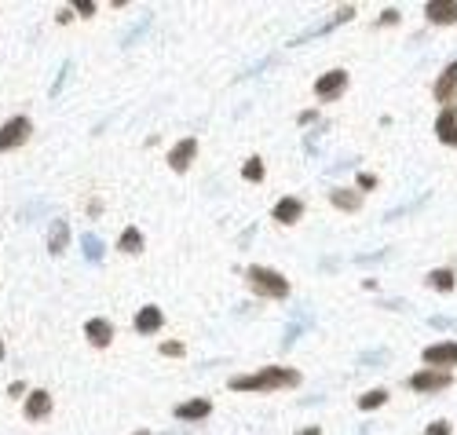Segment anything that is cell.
Returning <instances> with one entry per match:
<instances>
[{"instance_id":"obj_1","label":"cell","mask_w":457,"mask_h":435,"mask_svg":"<svg viewBox=\"0 0 457 435\" xmlns=\"http://www.w3.org/2000/svg\"><path fill=\"white\" fill-rule=\"evenodd\" d=\"M300 373L289 366H264L256 373L231 377V391H282V388H296Z\"/></svg>"},{"instance_id":"obj_2","label":"cell","mask_w":457,"mask_h":435,"mask_svg":"<svg viewBox=\"0 0 457 435\" xmlns=\"http://www.w3.org/2000/svg\"><path fill=\"white\" fill-rule=\"evenodd\" d=\"M245 286L256 293V296H264V300H286L289 296V278L274 271V267H249L245 271Z\"/></svg>"},{"instance_id":"obj_3","label":"cell","mask_w":457,"mask_h":435,"mask_svg":"<svg viewBox=\"0 0 457 435\" xmlns=\"http://www.w3.org/2000/svg\"><path fill=\"white\" fill-rule=\"evenodd\" d=\"M33 136V121L30 117H11L4 128H0V154H8V150H15V146H23L26 139Z\"/></svg>"},{"instance_id":"obj_4","label":"cell","mask_w":457,"mask_h":435,"mask_svg":"<svg viewBox=\"0 0 457 435\" xmlns=\"http://www.w3.org/2000/svg\"><path fill=\"white\" fill-rule=\"evenodd\" d=\"M450 384H453L450 369H417V373L410 377V388L413 391H428V395L432 391H446Z\"/></svg>"},{"instance_id":"obj_5","label":"cell","mask_w":457,"mask_h":435,"mask_svg":"<svg viewBox=\"0 0 457 435\" xmlns=\"http://www.w3.org/2000/svg\"><path fill=\"white\" fill-rule=\"evenodd\" d=\"M424 366L432 369H446V366H457V340H439V344H428L421 352Z\"/></svg>"},{"instance_id":"obj_6","label":"cell","mask_w":457,"mask_h":435,"mask_svg":"<svg viewBox=\"0 0 457 435\" xmlns=\"http://www.w3.org/2000/svg\"><path fill=\"white\" fill-rule=\"evenodd\" d=\"M194 158H198V139H194V136L180 139L176 146L168 150V165H172V172H180V176H183V172L194 165Z\"/></svg>"},{"instance_id":"obj_7","label":"cell","mask_w":457,"mask_h":435,"mask_svg":"<svg viewBox=\"0 0 457 435\" xmlns=\"http://www.w3.org/2000/svg\"><path fill=\"white\" fill-rule=\"evenodd\" d=\"M347 88V74L344 70H330V74H322L315 81V95L322 103H330V99H340V92Z\"/></svg>"},{"instance_id":"obj_8","label":"cell","mask_w":457,"mask_h":435,"mask_svg":"<svg viewBox=\"0 0 457 435\" xmlns=\"http://www.w3.org/2000/svg\"><path fill=\"white\" fill-rule=\"evenodd\" d=\"M432 95L439 99L443 106H450V103H457V59L450 62V66L439 74V81H435V88H432Z\"/></svg>"},{"instance_id":"obj_9","label":"cell","mask_w":457,"mask_h":435,"mask_svg":"<svg viewBox=\"0 0 457 435\" xmlns=\"http://www.w3.org/2000/svg\"><path fill=\"white\" fill-rule=\"evenodd\" d=\"M424 18L435 26H450L457 23V0H428L424 4Z\"/></svg>"},{"instance_id":"obj_10","label":"cell","mask_w":457,"mask_h":435,"mask_svg":"<svg viewBox=\"0 0 457 435\" xmlns=\"http://www.w3.org/2000/svg\"><path fill=\"white\" fill-rule=\"evenodd\" d=\"M435 136L446 146H457V106H443V114L435 117Z\"/></svg>"},{"instance_id":"obj_11","label":"cell","mask_w":457,"mask_h":435,"mask_svg":"<svg viewBox=\"0 0 457 435\" xmlns=\"http://www.w3.org/2000/svg\"><path fill=\"white\" fill-rule=\"evenodd\" d=\"M161 325H165V311H161V308H154V303H146V308H139V311H136V333L150 337V333H158Z\"/></svg>"},{"instance_id":"obj_12","label":"cell","mask_w":457,"mask_h":435,"mask_svg":"<svg viewBox=\"0 0 457 435\" xmlns=\"http://www.w3.org/2000/svg\"><path fill=\"white\" fill-rule=\"evenodd\" d=\"M23 413H26V421H45L48 413H52V395H48V391H40V388H37V391H30Z\"/></svg>"},{"instance_id":"obj_13","label":"cell","mask_w":457,"mask_h":435,"mask_svg":"<svg viewBox=\"0 0 457 435\" xmlns=\"http://www.w3.org/2000/svg\"><path fill=\"white\" fill-rule=\"evenodd\" d=\"M271 216H274L278 224L293 227V224H300V216H303V202H300V198H282V202H274Z\"/></svg>"},{"instance_id":"obj_14","label":"cell","mask_w":457,"mask_h":435,"mask_svg":"<svg viewBox=\"0 0 457 435\" xmlns=\"http://www.w3.org/2000/svg\"><path fill=\"white\" fill-rule=\"evenodd\" d=\"M84 337H88L92 347H106L114 340V325L106 318H88V322H84Z\"/></svg>"},{"instance_id":"obj_15","label":"cell","mask_w":457,"mask_h":435,"mask_svg":"<svg viewBox=\"0 0 457 435\" xmlns=\"http://www.w3.org/2000/svg\"><path fill=\"white\" fill-rule=\"evenodd\" d=\"M70 245V224L66 220H52L48 224V253L59 256V253H66Z\"/></svg>"},{"instance_id":"obj_16","label":"cell","mask_w":457,"mask_h":435,"mask_svg":"<svg viewBox=\"0 0 457 435\" xmlns=\"http://www.w3.org/2000/svg\"><path fill=\"white\" fill-rule=\"evenodd\" d=\"M212 413V402L209 399H187L176 406V421H205Z\"/></svg>"},{"instance_id":"obj_17","label":"cell","mask_w":457,"mask_h":435,"mask_svg":"<svg viewBox=\"0 0 457 435\" xmlns=\"http://www.w3.org/2000/svg\"><path fill=\"white\" fill-rule=\"evenodd\" d=\"M330 202L340 209V212H359L362 209V194H355V190H330Z\"/></svg>"},{"instance_id":"obj_18","label":"cell","mask_w":457,"mask_h":435,"mask_svg":"<svg viewBox=\"0 0 457 435\" xmlns=\"http://www.w3.org/2000/svg\"><path fill=\"white\" fill-rule=\"evenodd\" d=\"M117 249H121L125 256H139V253H143V234H139L136 227H125L121 238H117Z\"/></svg>"},{"instance_id":"obj_19","label":"cell","mask_w":457,"mask_h":435,"mask_svg":"<svg viewBox=\"0 0 457 435\" xmlns=\"http://www.w3.org/2000/svg\"><path fill=\"white\" fill-rule=\"evenodd\" d=\"M428 286H432V289H439V293H453L457 274H453L450 267H435V271H428Z\"/></svg>"},{"instance_id":"obj_20","label":"cell","mask_w":457,"mask_h":435,"mask_svg":"<svg viewBox=\"0 0 457 435\" xmlns=\"http://www.w3.org/2000/svg\"><path fill=\"white\" fill-rule=\"evenodd\" d=\"M81 249H84V260H88V264H99L103 253H106V245L99 242V234H81Z\"/></svg>"},{"instance_id":"obj_21","label":"cell","mask_w":457,"mask_h":435,"mask_svg":"<svg viewBox=\"0 0 457 435\" xmlns=\"http://www.w3.org/2000/svg\"><path fill=\"white\" fill-rule=\"evenodd\" d=\"M388 402V391L384 388H374V391H366V395L359 399V410H381Z\"/></svg>"},{"instance_id":"obj_22","label":"cell","mask_w":457,"mask_h":435,"mask_svg":"<svg viewBox=\"0 0 457 435\" xmlns=\"http://www.w3.org/2000/svg\"><path fill=\"white\" fill-rule=\"evenodd\" d=\"M70 74H74V62L66 59V62H62V66H59V77L52 81V88H48V95L55 99V95H62V88H66V81H70Z\"/></svg>"},{"instance_id":"obj_23","label":"cell","mask_w":457,"mask_h":435,"mask_svg":"<svg viewBox=\"0 0 457 435\" xmlns=\"http://www.w3.org/2000/svg\"><path fill=\"white\" fill-rule=\"evenodd\" d=\"M242 176H245L249 183H260V180H264V161H260V158H249L245 168H242Z\"/></svg>"},{"instance_id":"obj_24","label":"cell","mask_w":457,"mask_h":435,"mask_svg":"<svg viewBox=\"0 0 457 435\" xmlns=\"http://www.w3.org/2000/svg\"><path fill=\"white\" fill-rule=\"evenodd\" d=\"M453 428H450V421H432L428 428H424V435H450Z\"/></svg>"},{"instance_id":"obj_25","label":"cell","mask_w":457,"mask_h":435,"mask_svg":"<svg viewBox=\"0 0 457 435\" xmlns=\"http://www.w3.org/2000/svg\"><path fill=\"white\" fill-rule=\"evenodd\" d=\"M161 355H168V359H180V355H183V344H180V340H168V344H161Z\"/></svg>"},{"instance_id":"obj_26","label":"cell","mask_w":457,"mask_h":435,"mask_svg":"<svg viewBox=\"0 0 457 435\" xmlns=\"http://www.w3.org/2000/svg\"><path fill=\"white\" fill-rule=\"evenodd\" d=\"M146 26H150V18H143V23H139V26H136L132 33H128V37H125V48H128V45H132V40H136V37H143V33H146Z\"/></svg>"},{"instance_id":"obj_27","label":"cell","mask_w":457,"mask_h":435,"mask_svg":"<svg viewBox=\"0 0 457 435\" xmlns=\"http://www.w3.org/2000/svg\"><path fill=\"white\" fill-rule=\"evenodd\" d=\"M399 18H403V15H399L395 8H388V11L381 15V26H395V23H399Z\"/></svg>"},{"instance_id":"obj_28","label":"cell","mask_w":457,"mask_h":435,"mask_svg":"<svg viewBox=\"0 0 457 435\" xmlns=\"http://www.w3.org/2000/svg\"><path fill=\"white\" fill-rule=\"evenodd\" d=\"M359 187H362V190H374V187H377V176H369V172H359Z\"/></svg>"},{"instance_id":"obj_29","label":"cell","mask_w":457,"mask_h":435,"mask_svg":"<svg viewBox=\"0 0 457 435\" xmlns=\"http://www.w3.org/2000/svg\"><path fill=\"white\" fill-rule=\"evenodd\" d=\"M77 11L88 18V15H96V4H92V0H77Z\"/></svg>"},{"instance_id":"obj_30","label":"cell","mask_w":457,"mask_h":435,"mask_svg":"<svg viewBox=\"0 0 457 435\" xmlns=\"http://www.w3.org/2000/svg\"><path fill=\"white\" fill-rule=\"evenodd\" d=\"M8 395H15V399H18V395H26V384H23V381H15V384L8 388Z\"/></svg>"},{"instance_id":"obj_31","label":"cell","mask_w":457,"mask_h":435,"mask_svg":"<svg viewBox=\"0 0 457 435\" xmlns=\"http://www.w3.org/2000/svg\"><path fill=\"white\" fill-rule=\"evenodd\" d=\"M59 23H62V26L74 23V8H62V11H59Z\"/></svg>"},{"instance_id":"obj_32","label":"cell","mask_w":457,"mask_h":435,"mask_svg":"<svg viewBox=\"0 0 457 435\" xmlns=\"http://www.w3.org/2000/svg\"><path fill=\"white\" fill-rule=\"evenodd\" d=\"M300 435H318V428H303Z\"/></svg>"},{"instance_id":"obj_33","label":"cell","mask_w":457,"mask_h":435,"mask_svg":"<svg viewBox=\"0 0 457 435\" xmlns=\"http://www.w3.org/2000/svg\"><path fill=\"white\" fill-rule=\"evenodd\" d=\"M0 362H4V340H0Z\"/></svg>"},{"instance_id":"obj_34","label":"cell","mask_w":457,"mask_h":435,"mask_svg":"<svg viewBox=\"0 0 457 435\" xmlns=\"http://www.w3.org/2000/svg\"><path fill=\"white\" fill-rule=\"evenodd\" d=\"M136 435H150V431H136Z\"/></svg>"},{"instance_id":"obj_35","label":"cell","mask_w":457,"mask_h":435,"mask_svg":"<svg viewBox=\"0 0 457 435\" xmlns=\"http://www.w3.org/2000/svg\"><path fill=\"white\" fill-rule=\"evenodd\" d=\"M359 435H366V431H359Z\"/></svg>"}]
</instances>
